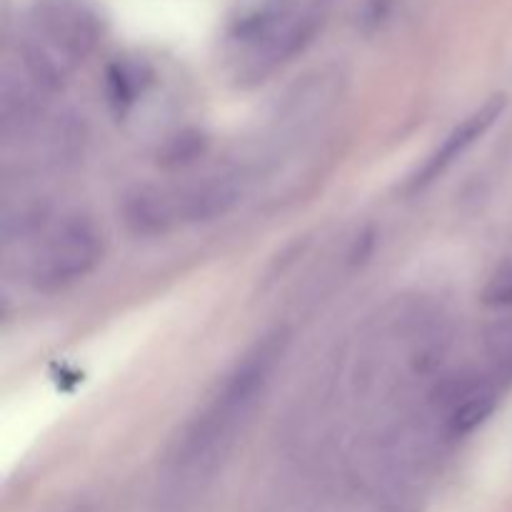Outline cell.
<instances>
[{
	"instance_id": "cell-1",
	"label": "cell",
	"mask_w": 512,
	"mask_h": 512,
	"mask_svg": "<svg viewBox=\"0 0 512 512\" xmlns=\"http://www.w3.org/2000/svg\"><path fill=\"white\" fill-rule=\"evenodd\" d=\"M285 333H273L260 340L253 350L238 360L233 370L225 375L223 383L210 395L208 405L200 410L178 440L175 460L180 468H195L218 455V450L228 448L230 440L238 433L245 415L253 410L255 400L263 395L270 375L278 368L285 353Z\"/></svg>"
},
{
	"instance_id": "cell-2",
	"label": "cell",
	"mask_w": 512,
	"mask_h": 512,
	"mask_svg": "<svg viewBox=\"0 0 512 512\" xmlns=\"http://www.w3.org/2000/svg\"><path fill=\"white\" fill-rule=\"evenodd\" d=\"M333 0H265L230 30V63L240 83H260L293 60L323 25Z\"/></svg>"
},
{
	"instance_id": "cell-3",
	"label": "cell",
	"mask_w": 512,
	"mask_h": 512,
	"mask_svg": "<svg viewBox=\"0 0 512 512\" xmlns=\"http://www.w3.org/2000/svg\"><path fill=\"white\" fill-rule=\"evenodd\" d=\"M98 20L83 0H45L30 15L23 63L38 88H58L93 48Z\"/></svg>"
},
{
	"instance_id": "cell-4",
	"label": "cell",
	"mask_w": 512,
	"mask_h": 512,
	"mask_svg": "<svg viewBox=\"0 0 512 512\" xmlns=\"http://www.w3.org/2000/svg\"><path fill=\"white\" fill-rule=\"evenodd\" d=\"M103 260V235L93 220L70 215L50 225L28 260V280L40 293H58L93 273Z\"/></svg>"
},
{
	"instance_id": "cell-5",
	"label": "cell",
	"mask_w": 512,
	"mask_h": 512,
	"mask_svg": "<svg viewBox=\"0 0 512 512\" xmlns=\"http://www.w3.org/2000/svg\"><path fill=\"white\" fill-rule=\"evenodd\" d=\"M503 108H505V100L495 98L490 100V103H485L483 108L475 110V113H470L463 123L455 125V128L445 135L443 143H440L438 148L425 158V163L410 175L408 180L410 193L428 188V185L435 183V180L450 168V165L458 163V160L463 158V155L468 153V150L473 148V145L478 143L490 128H493L495 120L503 115Z\"/></svg>"
},
{
	"instance_id": "cell-6",
	"label": "cell",
	"mask_w": 512,
	"mask_h": 512,
	"mask_svg": "<svg viewBox=\"0 0 512 512\" xmlns=\"http://www.w3.org/2000/svg\"><path fill=\"white\" fill-rule=\"evenodd\" d=\"M485 303L490 305H512V263H505L498 273L490 278L488 288H485Z\"/></svg>"
}]
</instances>
